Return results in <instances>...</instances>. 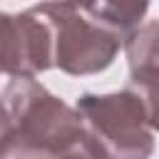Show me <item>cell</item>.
<instances>
[{"label":"cell","instance_id":"obj_1","mask_svg":"<svg viewBox=\"0 0 159 159\" xmlns=\"http://www.w3.org/2000/svg\"><path fill=\"white\" fill-rule=\"evenodd\" d=\"M12 137L2 159H102L75 107L32 77H12L2 89Z\"/></svg>","mask_w":159,"mask_h":159},{"label":"cell","instance_id":"obj_4","mask_svg":"<svg viewBox=\"0 0 159 159\" xmlns=\"http://www.w3.org/2000/svg\"><path fill=\"white\" fill-rule=\"evenodd\" d=\"M129 60L127 89L137 94L144 107L147 124L159 132V20H149L124 40Z\"/></svg>","mask_w":159,"mask_h":159},{"label":"cell","instance_id":"obj_7","mask_svg":"<svg viewBox=\"0 0 159 159\" xmlns=\"http://www.w3.org/2000/svg\"><path fill=\"white\" fill-rule=\"evenodd\" d=\"M7 27H10V12L0 10V72H5V57H7Z\"/></svg>","mask_w":159,"mask_h":159},{"label":"cell","instance_id":"obj_3","mask_svg":"<svg viewBox=\"0 0 159 159\" xmlns=\"http://www.w3.org/2000/svg\"><path fill=\"white\" fill-rule=\"evenodd\" d=\"M77 114L102 159H149L154 154V132L147 124L142 102L127 87L107 94H82Z\"/></svg>","mask_w":159,"mask_h":159},{"label":"cell","instance_id":"obj_2","mask_svg":"<svg viewBox=\"0 0 159 159\" xmlns=\"http://www.w3.org/2000/svg\"><path fill=\"white\" fill-rule=\"evenodd\" d=\"M35 7L50 30L52 67L62 70L65 75H97L107 70L124 47V40L94 22L82 5L40 2Z\"/></svg>","mask_w":159,"mask_h":159},{"label":"cell","instance_id":"obj_6","mask_svg":"<svg viewBox=\"0 0 159 159\" xmlns=\"http://www.w3.org/2000/svg\"><path fill=\"white\" fill-rule=\"evenodd\" d=\"M10 137H12V119H10V114H7V109L0 99V159L7 149V144H10Z\"/></svg>","mask_w":159,"mask_h":159},{"label":"cell","instance_id":"obj_5","mask_svg":"<svg viewBox=\"0 0 159 159\" xmlns=\"http://www.w3.org/2000/svg\"><path fill=\"white\" fill-rule=\"evenodd\" d=\"M82 7L94 22H99L109 32L127 40L137 27H142L149 2H144V0L142 2H92V5H82Z\"/></svg>","mask_w":159,"mask_h":159}]
</instances>
